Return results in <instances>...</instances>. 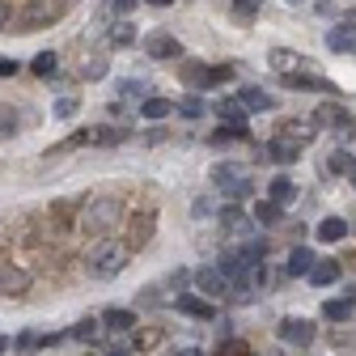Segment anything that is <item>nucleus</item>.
Wrapping results in <instances>:
<instances>
[{
  "instance_id": "31",
  "label": "nucleus",
  "mask_w": 356,
  "mask_h": 356,
  "mask_svg": "<svg viewBox=\"0 0 356 356\" xmlns=\"http://www.w3.org/2000/svg\"><path fill=\"white\" fill-rule=\"evenodd\" d=\"M89 145H119L123 140V127H98V131H85Z\"/></svg>"
},
{
  "instance_id": "35",
  "label": "nucleus",
  "mask_w": 356,
  "mask_h": 356,
  "mask_svg": "<svg viewBox=\"0 0 356 356\" xmlns=\"http://www.w3.org/2000/svg\"><path fill=\"white\" fill-rule=\"evenodd\" d=\"M102 72H106V60H102V56H94V60L81 64V76H102Z\"/></svg>"
},
{
  "instance_id": "23",
  "label": "nucleus",
  "mask_w": 356,
  "mask_h": 356,
  "mask_svg": "<svg viewBox=\"0 0 356 356\" xmlns=\"http://www.w3.org/2000/svg\"><path fill=\"white\" fill-rule=\"evenodd\" d=\"M216 115L225 119V123H246V106H242V98H220V102H216Z\"/></svg>"
},
{
  "instance_id": "1",
  "label": "nucleus",
  "mask_w": 356,
  "mask_h": 356,
  "mask_svg": "<svg viewBox=\"0 0 356 356\" xmlns=\"http://www.w3.org/2000/svg\"><path fill=\"white\" fill-rule=\"evenodd\" d=\"M127 259H131V246L102 234L94 246H89V254H85V272L94 276V280H115L123 267H127Z\"/></svg>"
},
{
  "instance_id": "38",
  "label": "nucleus",
  "mask_w": 356,
  "mask_h": 356,
  "mask_svg": "<svg viewBox=\"0 0 356 356\" xmlns=\"http://www.w3.org/2000/svg\"><path fill=\"white\" fill-rule=\"evenodd\" d=\"M9 22H13V9H9V5H5V0H0V30H5V26H9Z\"/></svg>"
},
{
  "instance_id": "17",
  "label": "nucleus",
  "mask_w": 356,
  "mask_h": 356,
  "mask_svg": "<svg viewBox=\"0 0 356 356\" xmlns=\"http://www.w3.org/2000/svg\"><path fill=\"white\" fill-rule=\"evenodd\" d=\"M352 309H356V297H335V301L323 305V318H327V323H348Z\"/></svg>"
},
{
  "instance_id": "4",
  "label": "nucleus",
  "mask_w": 356,
  "mask_h": 356,
  "mask_svg": "<svg viewBox=\"0 0 356 356\" xmlns=\"http://www.w3.org/2000/svg\"><path fill=\"white\" fill-rule=\"evenodd\" d=\"M60 13H64L60 0H26L22 13H17V26H22V30H47Z\"/></svg>"
},
{
  "instance_id": "22",
  "label": "nucleus",
  "mask_w": 356,
  "mask_h": 356,
  "mask_svg": "<svg viewBox=\"0 0 356 356\" xmlns=\"http://www.w3.org/2000/svg\"><path fill=\"white\" fill-rule=\"evenodd\" d=\"M140 115H145L149 123H161V119L174 115V106H170L165 98H145V102H140Z\"/></svg>"
},
{
  "instance_id": "46",
  "label": "nucleus",
  "mask_w": 356,
  "mask_h": 356,
  "mask_svg": "<svg viewBox=\"0 0 356 356\" xmlns=\"http://www.w3.org/2000/svg\"><path fill=\"white\" fill-rule=\"evenodd\" d=\"M348 26H352V30H356V13H352V17H348Z\"/></svg>"
},
{
  "instance_id": "36",
  "label": "nucleus",
  "mask_w": 356,
  "mask_h": 356,
  "mask_svg": "<svg viewBox=\"0 0 356 356\" xmlns=\"http://www.w3.org/2000/svg\"><path fill=\"white\" fill-rule=\"evenodd\" d=\"M216 356H250V348L242 343V339H229V343H220V352Z\"/></svg>"
},
{
  "instance_id": "48",
  "label": "nucleus",
  "mask_w": 356,
  "mask_h": 356,
  "mask_svg": "<svg viewBox=\"0 0 356 356\" xmlns=\"http://www.w3.org/2000/svg\"><path fill=\"white\" fill-rule=\"evenodd\" d=\"M289 5H305V0H289Z\"/></svg>"
},
{
  "instance_id": "21",
  "label": "nucleus",
  "mask_w": 356,
  "mask_h": 356,
  "mask_svg": "<svg viewBox=\"0 0 356 356\" xmlns=\"http://www.w3.org/2000/svg\"><path fill=\"white\" fill-rule=\"evenodd\" d=\"M284 267H289V276H305L309 267H314V250H309V246H297V250L289 254V263H284Z\"/></svg>"
},
{
  "instance_id": "26",
  "label": "nucleus",
  "mask_w": 356,
  "mask_h": 356,
  "mask_svg": "<svg viewBox=\"0 0 356 356\" xmlns=\"http://www.w3.org/2000/svg\"><path fill=\"white\" fill-rule=\"evenodd\" d=\"M254 220H259V225H276V220H280V204L276 200H259L254 204Z\"/></svg>"
},
{
  "instance_id": "10",
  "label": "nucleus",
  "mask_w": 356,
  "mask_h": 356,
  "mask_svg": "<svg viewBox=\"0 0 356 356\" xmlns=\"http://www.w3.org/2000/svg\"><path fill=\"white\" fill-rule=\"evenodd\" d=\"M145 51H149L153 60H174V56H183V42L170 38V34H149V38H145Z\"/></svg>"
},
{
  "instance_id": "27",
  "label": "nucleus",
  "mask_w": 356,
  "mask_h": 356,
  "mask_svg": "<svg viewBox=\"0 0 356 356\" xmlns=\"http://www.w3.org/2000/svg\"><path fill=\"white\" fill-rule=\"evenodd\" d=\"M220 225H225V229H246V212L229 200L225 208H220Z\"/></svg>"
},
{
  "instance_id": "25",
  "label": "nucleus",
  "mask_w": 356,
  "mask_h": 356,
  "mask_svg": "<svg viewBox=\"0 0 356 356\" xmlns=\"http://www.w3.org/2000/svg\"><path fill=\"white\" fill-rule=\"evenodd\" d=\"M339 238H348V220H339V216H327L323 225H318V242H339Z\"/></svg>"
},
{
  "instance_id": "24",
  "label": "nucleus",
  "mask_w": 356,
  "mask_h": 356,
  "mask_svg": "<svg viewBox=\"0 0 356 356\" xmlns=\"http://www.w3.org/2000/svg\"><path fill=\"white\" fill-rule=\"evenodd\" d=\"M131 335H136V339H131L136 352H149V348L161 343V327H131Z\"/></svg>"
},
{
  "instance_id": "18",
  "label": "nucleus",
  "mask_w": 356,
  "mask_h": 356,
  "mask_svg": "<svg viewBox=\"0 0 356 356\" xmlns=\"http://www.w3.org/2000/svg\"><path fill=\"white\" fill-rule=\"evenodd\" d=\"M238 98H242V106H246V111H272V106H276V98H272V94H263L259 85H246Z\"/></svg>"
},
{
  "instance_id": "34",
  "label": "nucleus",
  "mask_w": 356,
  "mask_h": 356,
  "mask_svg": "<svg viewBox=\"0 0 356 356\" xmlns=\"http://www.w3.org/2000/svg\"><path fill=\"white\" fill-rule=\"evenodd\" d=\"M208 106H204V98H195V94H187L183 102H178V115H183V119H200Z\"/></svg>"
},
{
  "instance_id": "41",
  "label": "nucleus",
  "mask_w": 356,
  "mask_h": 356,
  "mask_svg": "<svg viewBox=\"0 0 356 356\" xmlns=\"http://www.w3.org/2000/svg\"><path fill=\"white\" fill-rule=\"evenodd\" d=\"M106 356H136V348H127V343H123V348H111Z\"/></svg>"
},
{
  "instance_id": "39",
  "label": "nucleus",
  "mask_w": 356,
  "mask_h": 356,
  "mask_svg": "<svg viewBox=\"0 0 356 356\" xmlns=\"http://www.w3.org/2000/svg\"><path fill=\"white\" fill-rule=\"evenodd\" d=\"M234 9H238L242 17H250V13H254V5H250V0H234Z\"/></svg>"
},
{
  "instance_id": "29",
  "label": "nucleus",
  "mask_w": 356,
  "mask_h": 356,
  "mask_svg": "<svg viewBox=\"0 0 356 356\" xmlns=\"http://www.w3.org/2000/svg\"><path fill=\"white\" fill-rule=\"evenodd\" d=\"M183 81H187L191 89H208V85H212V68H204V64H191V68L183 72Z\"/></svg>"
},
{
  "instance_id": "42",
  "label": "nucleus",
  "mask_w": 356,
  "mask_h": 356,
  "mask_svg": "<svg viewBox=\"0 0 356 356\" xmlns=\"http://www.w3.org/2000/svg\"><path fill=\"white\" fill-rule=\"evenodd\" d=\"M174 356H204V352H200V348H178Z\"/></svg>"
},
{
  "instance_id": "13",
  "label": "nucleus",
  "mask_w": 356,
  "mask_h": 356,
  "mask_svg": "<svg viewBox=\"0 0 356 356\" xmlns=\"http://www.w3.org/2000/svg\"><path fill=\"white\" fill-rule=\"evenodd\" d=\"M352 123V115L339 106V102H323L318 111H314V127H348Z\"/></svg>"
},
{
  "instance_id": "43",
  "label": "nucleus",
  "mask_w": 356,
  "mask_h": 356,
  "mask_svg": "<svg viewBox=\"0 0 356 356\" xmlns=\"http://www.w3.org/2000/svg\"><path fill=\"white\" fill-rule=\"evenodd\" d=\"M131 5H136V0H115V9H123V13H127Z\"/></svg>"
},
{
  "instance_id": "12",
  "label": "nucleus",
  "mask_w": 356,
  "mask_h": 356,
  "mask_svg": "<svg viewBox=\"0 0 356 356\" xmlns=\"http://www.w3.org/2000/svg\"><path fill=\"white\" fill-rule=\"evenodd\" d=\"M98 323H102V331L131 335V327H136V309H106V314H102Z\"/></svg>"
},
{
  "instance_id": "28",
  "label": "nucleus",
  "mask_w": 356,
  "mask_h": 356,
  "mask_svg": "<svg viewBox=\"0 0 356 356\" xmlns=\"http://www.w3.org/2000/svg\"><path fill=\"white\" fill-rule=\"evenodd\" d=\"M98 335H102V323H98V318H85V323L72 327V339H81V343H94Z\"/></svg>"
},
{
  "instance_id": "20",
  "label": "nucleus",
  "mask_w": 356,
  "mask_h": 356,
  "mask_svg": "<svg viewBox=\"0 0 356 356\" xmlns=\"http://www.w3.org/2000/svg\"><path fill=\"white\" fill-rule=\"evenodd\" d=\"M267 191H272V195H267V200H276L280 208L297 200V183H293V178H289V174H280V178H272V187H267Z\"/></svg>"
},
{
  "instance_id": "33",
  "label": "nucleus",
  "mask_w": 356,
  "mask_h": 356,
  "mask_svg": "<svg viewBox=\"0 0 356 356\" xmlns=\"http://www.w3.org/2000/svg\"><path fill=\"white\" fill-rule=\"evenodd\" d=\"M60 68V56L56 51H38V60H34V76H51Z\"/></svg>"
},
{
  "instance_id": "47",
  "label": "nucleus",
  "mask_w": 356,
  "mask_h": 356,
  "mask_svg": "<svg viewBox=\"0 0 356 356\" xmlns=\"http://www.w3.org/2000/svg\"><path fill=\"white\" fill-rule=\"evenodd\" d=\"M348 174H352V183H356V165H352V170H348Z\"/></svg>"
},
{
  "instance_id": "37",
  "label": "nucleus",
  "mask_w": 356,
  "mask_h": 356,
  "mask_svg": "<svg viewBox=\"0 0 356 356\" xmlns=\"http://www.w3.org/2000/svg\"><path fill=\"white\" fill-rule=\"evenodd\" d=\"M76 115V98H60L56 102V119H72Z\"/></svg>"
},
{
  "instance_id": "14",
  "label": "nucleus",
  "mask_w": 356,
  "mask_h": 356,
  "mask_svg": "<svg viewBox=\"0 0 356 356\" xmlns=\"http://www.w3.org/2000/svg\"><path fill=\"white\" fill-rule=\"evenodd\" d=\"M284 85L289 89H305V94H331V81H323V76H305V72H284Z\"/></svg>"
},
{
  "instance_id": "8",
  "label": "nucleus",
  "mask_w": 356,
  "mask_h": 356,
  "mask_svg": "<svg viewBox=\"0 0 356 356\" xmlns=\"http://www.w3.org/2000/svg\"><path fill=\"white\" fill-rule=\"evenodd\" d=\"M191 280H195V289L208 297V301H216V297H225V276H220V267H195L191 272Z\"/></svg>"
},
{
  "instance_id": "15",
  "label": "nucleus",
  "mask_w": 356,
  "mask_h": 356,
  "mask_svg": "<svg viewBox=\"0 0 356 356\" xmlns=\"http://www.w3.org/2000/svg\"><path fill=\"white\" fill-rule=\"evenodd\" d=\"M327 47L331 51H339V56H348V51H356V30L343 22V26H331L327 30Z\"/></svg>"
},
{
  "instance_id": "19",
  "label": "nucleus",
  "mask_w": 356,
  "mask_h": 356,
  "mask_svg": "<svg viewBox=\"0 0 356 356\" xmlns=\"http://www.w3.org/2000/svg\"><path fill=\"white\" fill-rule=\"evenodd\" d=\"M267 64H272V68H276L280 76H284V72H297V68H301V51H289V47H276L272 56H267Z\"/></svg>"
},
{
  "instance_id": "30",
  "label": "nucleus",
  "mask_w": 356,
  "mask_h": 356,
  "mask_svg": "<svg viewBox=\"0 0 356 356\" xmlns=\"http://www.w3.org/2000/svg\"><path fill=\"white\" fill-rule=\"evenodd\" d=\"M348 170H352V157H348L343 149H339V153H331V157L323 161V174H327V178H335V174H348Z\"/></svg>"
},
{
  "instance_id": "3",
  "label": "nucleus",
  "mask_w": 356,
  "mask_h": 356,
  "mask_svg": "<svg viewBox=\"0 0 356 356\" xmlns=\"http://www.w3.org/2000/svg\"><path fill=\"white\" fill-rule=\"evenodd\" d=\"M314 136H318L314 119H309V123L293 119V123L280 131V136H272V140H267V157H272V161H280V165H289V161H297V153H301V149H309V140H314Z\"/></svg>"
},
{
  "instance_id": "6",
  "label": "nucleus",
  "mask_w": 356,
  "mask_h": 356,
  "mask_svg": "<svg viewBox=\"0 0 356 356\" xmlns=\"http://www.w3.org/2000/svg\"><path fill=\"white\" fill-rule=\"evenodd\" d=\"M30 289V272L9 259H0V297H22Z\"/></svg>"
},
{
  "instance_id": "7",
  "label": "nucleus",
  "mask_w": 356,
  "mask_h": 356,
  "mask_svg": "<svg viewBox=\"0 0 356 356\" xmlns=\"http://www.w3.org/2000/svg\"><path fill=\"white\" fill-rule=\"evenodd\" d=\"M280 339L293 343V348H309V343L318 339V327L309 323V318H284L280 323Z\"/></svg>"
},
{
  "instance_id": "11",
  "label": "nucleus",
  "mask_w": 356,
  "mask_h": 356,
  "mask_svg": "<svg viewBox=\"0 0 356 356\" xmlns=\"http://www.w3.org/2000/svg\"><path fill=\"white\" fill-rule=\"evenodd\" d=\"M305 276L314 280L318 289H327V284H335V280L343 276V267H339V259H314V267H309Z\"/></svg>"
},
{
  "instance_id": "32",
  "label": "nucleus",
  "mask_w": 356,
  "mask_h": 356,
  "mask_svg": "<svg viewBox=\"0 0 356 356\" xmlns=\"http://www.w3.org/2000/svg\"><path fill=\"white\" fill-rule=\"evenodd\" d=\"M131 38H136V26H131V22H115L111 26V42H115V47H127Z\"/></svg>"
},
{
  "instance_id": "40",
  "label": "nucleus",
  "mask_w": 356,
  "mask_h": 356,
  "mask_svg": "<svg viewBox=\"0 0 356 356\" xmlns=\"http://www.w3.org/2000/svg\"><path fill=\"white\" fill-rule=\"evenodd\" d=\"M13 72H17V64H13V60H0V76H13Z\"/></svg>"
},
{
  "instance_id": "45",
  "label": "nucleus",
  "mask_w": 356,
  "mask_h": 356,
  "mask_svg": "<svg viewBox=\"0 0 356 356\" xmlns=\"http://www.w3.org/2000/svg\"><path fill=\"white\" fill-rule=\"evenodd\" d=\"M5 348H9V339H5V335H0V352H5Z\"/></svg>"
},
{
  "instance_id": "16",
  "label": "nucleus",
  "mask_w": 356,
  "mask_h": 356,
  "mask_svg": "<svg viewBox=\"0 0 356 356\" xmlns=\"http://www.w3.org/2000/svg\"><path fill=\"white\" fill-rule=\"evenodd\" d=\"M178 314H191V318H216V305L208 297H178Z\"/></svg>"
},
{
  "instance_id": "44",
  "label": "nucleus",
  "mask_w": 356,
  "mask_h": 356,
  "mask_svg": "<svg viewBox=\"0 0 356 356\" xmlns=\"http://www.w3.org/2000/svg\"><path fill=\"white\" fill-rule=\"evenodd\" d=\"M149 5H153V9H170V5H174V0H149Z\"/></svg>"
},
{
  "instance_id": "2",
  "label": "nucleus",
  "mask_w": 356,
  "mask_h": 356,
  "mask_svg": "<svg viewBox=\"0 0 356 356\" xmlns=\"http://www.w3.org/2000/svg\"><path fill=\"white\" fill-rule=\"evenodd\" d=\"M123 220V200H115V195H94L85 208H81V216H76V229H85V234H94V238H102V234H111L115 225Z\"/></svg>"
},
{
  "instance_id": "5",
  "label": "nucleus",
  "mask_w": 356,
  "mask_h": 356,
  "mask_svg": "<svg viewBox=\"0 0 356 356\" xmlns=\"http://www.w3.org/2000/svg\"><path fill=\"white\" fill-rule=\"evenodd\" d=\"M212 183L225 191L229 200H242L246 191H250V174L242 170V165H229V161H220V165H212Z\"/></svg>"
},
{
  "instance_id": "9",
  "label": "nucleus",
  "mask_w": 356,
  "mask_h": 356,
  "mask_svg": "<svg viewBox=\"0 0 356 356\" xmlns=\"http://www.w3.org/2000/svg\"><path fill=\"white\" fill-rule=\"evenodd\" d=\"M153 229H157V216H153V212H140V216H131V225H127V238H123V242H127L131 250H140V246L153 238Z\"/></svg>"
}]
</instances>
